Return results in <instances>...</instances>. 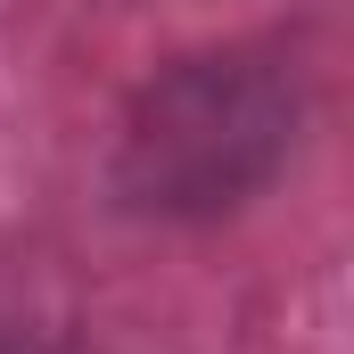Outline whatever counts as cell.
<instances>
[{
  "label": "cell",
  "mask_w": 354,
  "mask_h": 354,
  "mask_svg": "<svg viewBox=\"0 0 354 354\" xmlns=\"http://www.w3.org/2000/svg\"><path fill=\"white\" fill-rule=\"evenodd\" d=\"M0 354H41V346H25V338H0Z\"/></svg>",
  "instance_id": "obj_1"
}]
</instances>
